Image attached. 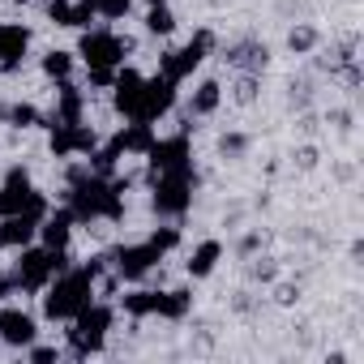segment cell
Listing matches in <instances>:
<instances>
[{"instance_id": "30bf717a", "label": "cell", "mask_w": 364, "mask_h": 364, "mask_svg": "<svg viewBox=\"0 0 364 364\" xmlns=\"http://www.w3.org/2000/svg\"><path fill=\"white\" fill-rule=\"evenodd\" d=\"M163 257H167V253H163L154 240H137V245H120V249L112 253V270H116L120 279L137 283V279H146Z\"/></svg>"}, {"instance_id": "8fae6325", "label": "cell", "mask_w": 364, "mask_h": 364, "mask_svg": "<svg viewBox=\"0 0 364 364\" xmlns=\"http://www.w3.org/2000/svg\"><path fill=\"white\" fill-rule=\"evenodd\" d=\"M146 167L159 176V171H176V167H193V146H189V133H171V137H154L150 150L141 154Z\"/></svg>"}, {"instance_id": "9c48e42d", "label": "cell", "mask_w": 364, "mask_h": 364, "mask_svg": "<svg viewBox=\"0 0 364 364\" xmlns=\"http://www.w3.org/2000/svg\"><path fill=\"white\" fill-rule=\"evenodd\" d=\"M176 86H180V82H171V77H163V73L141 77V90H137V99H133L129 120H146V124H154L159 116H167V112L176 107Z\"/></svg>"}, {"instance_id": "9a60e30c", "label": "cell", "mask_w": 364, "mask_h": 364, "mask_svg": "<svg viewBox=\"0 0 364 364\" xmlns=\"http://www.w3.org/2000/svg\"><path fill=\"white\" fill-rule=\"evenodd\" d=\"M48 18L56 26H69V31H90V22L99 14L90 9V0H48Z\"/></svg>"}, {"instance_id": "ac0fdd59", "label": "cell", "mask_w": 364, "mask_h": 364, "mask_svg": "<svg viewBox=\"0 0 364 364\" xmlns=\"http://www.w3.org/2000/svg\"><path fill=\"white\" fill-rule=\"evenodd\" d=\"M73 210L65 206V210H48L43 215V223H39V240L48 245V249H69V236H73Z\"/></svg>"}, {"instance_id": "83f0119b", "label": "cell", "mask_w": 364, "mask_h": 364, "mask_svg": "<svg viewBox=\"0 0 364 364\" xmlns=\"http://www.w3.org/2000/svg\"><path fill=\"white\" fill-rule=\"evenodd\" d=\"M90 9H95L99 18H124V14L133 9V0H90Z\"/></svg>"}, {"instance_id": "1f68e13d", "label": "cell", "mask_w": 364, "mask_h": 364, "mask_svg": "<svg viewBox=\"0 0 364 364\" xmlns=\"http://www.w3.org/2000/svg\"><path fill=\"white\" fill-rule=\"evenodd\" d=\"M253 90H257V82H253V73H245V77L236 82V99H240V103H249V99H253Z\"/></svg>"}, {"instance_id": "e575fe53", "label": "cell", "mask_w": 364, "mask_h": 364, "mask_svg": "<svg viewBox=\"0 0 364 364\" xmlns=\"http://www.w3.org/2000/svg\"><path fill=\"white\" fill-rule=\"evenodd\" d=\"M236 150H245V137H223V154H236Z\"/></svg>"}, {"instance_id": "ba28073f", "label": "cell", "mask_w": 364, "mask_h": 364, "mask_svg": "<svg viewBox=\"0 0 364 364\" xmlns=\"http://www.w3.org/2000/svg\"><path fill=\"white\" fill-rule=\"evenodd\" d=\"M129 52V39H120L116 31H82V43L73 56H82L86 69H120Z\"/></svg>"}, {"instance_id": "277c9868", "label": "cell", "mask_w": 364, "mask_h": 364, "mask_svg": "<svg viewBox=\"0 0 364 364\" xmlns=\"http://www.w3.org/2000/svg\"><path fill=\"white\" fill-rule=\"evenodd\" d=\"M120 309L129 317H167V321H185L189 309H193V291L189 287H176V291H150V287H137V291H124L120 296Z\"/></svg>"}, {"instance_id": "484cf974", "label": "cell", "mask_w": 364, "mask_h": 364, "mask_svg": "<svg viewBox=\"0 0 364 364\" xmlns=\"http://www.w3.org/2000/svg\"><path fill=\"white\" fill-rule=\"evenodd\" d=\"M146 31H150V35H171V31H176V14H171L167 5H150V9H146Z\"/></svg>"}, {"instance_id": "cb8c5ba5", "label": "cell", "mask_w": 364, "mask_h": 364, "mask_svg": "<svg viewBox=\"0 0 364 364\" xmlns=\"http://www.w3.org/2000/svg\"><path fill=\"white\" fill-rule=\"evenodd\" d=\"M219 103H223V86H219L215 77H206V82L193 90L189 112H193V116H215V112H219Z\"/></svg>"}, {"instance_id": "7402d4cb", "label": "cell", "mask_w": 364, "mask_h": 364, "mask_svg": "<svg viewBox=\"0 0 364 364\" xmlns=\"http://www.w3.org/2000/svg\"><path fill=\"white\" fill-rule=\"evenodd\" d=\"M219 262H223V245H219V240H202V245L189 253L185 270H189V279H210Z\"/></svg>"}, {"instance_id": "f1b7e54d", "label": "cell", "mask_w": 364, "mask_h": 364, "mask_svg": "<svg viewBox=\"0 0 364 364\" xmlns=\"http://www.w3.org/2000/svg\"><path fill=\"white\" fill-rule=\"evenodd\" d=\"M313 43H317V31H313V26H296V31L287 35V48H291V52H309Z\"/></svg>"}, {"instance_id": "52a82bcc", "label": "cell", "mask_w": 364, "mask_h": 364, "mask_svg": "<svg viewBox=\"0 0 364 364\" xmlns=\"http://www.w3.org/2000/svg\"><path fill=\"white\" fill-rule=\"evenodd\" d=\"M210 48H215V35H210V31H198L189 43H180V48L163 52L159 73H163V77H171V82H185V77H193V73L202 69V60L210 56Z\"/></svg>"}, {"instance_id": "e0dca14e", "label": "cell", "mask_w": 364, "mask_h": 364, "mask_svg": "<svg viewBox=\"0 0 364 364\" xmlns=\"http://www.w3.org/2000/svg\"><path fill=\"white\" fill-rule=\"evenodd\" d=\"M39 240V223L26 215H5L0 219V249H26Z\"/></svg>"}, {"instance_id": "8d00e7d4", "label": "cell", "mask_w": 364, "mask_h": 364, "mask_svg": "<svg viewBox=\"0 0 364 364\" xmlns=\"http://www.w3.org/2000/svg\"><path fill=\"white\" fill-rule=\"evenodd\" d=\"M0 124H5V107H0Z\"/></svg>"}, {"instance_id": "5b68a950", "label": "cell", "mask_w": 364, "mask_h": 364, "mask_svg": "<svg viewBox=\"0 0 364 364\" xmlns=\"http://www.w3.org/2000/svg\"><path fill=\"white\" fill-rule=\"evenodd\" d=\"M112 321H116V309L90 300V304L69 321V351L82 355V360L95 355V351H103V343H107V334H112Z\"/></svg>"}, {"instance_id": "6da1fadb", "label": "cell", "mask_w": 364, "mask_h": 364, "mask_svg": "<svg viewBox=\"0 0 364 364\" xmlns=\"http://www.w3.org/2000/svg\"><path fill=\"white\" fill-rule=\"evenodd\" d=\"M73 219H120L124 215V180L112 176H95L86 163L69 171V193H65Z\"/></svg>"}, {"instance_id": "7a4b0ae2", "label": "cell", "mask_w": 364, "mask_h": 364, "mask_svg": "<svg viewBox=\"0 0 364 364\" xmlns=\"http://www.w3.org/2000/svg\"><path fill=\"white\" fill-rule=\"evenodd\" d=\"M103 262L107 257H95V262H82V266H69L60 270L39 296H43V317L48 321H73L90 300H95V283L103 274Z\"/></svg>"}, {"instance_id": "4316f807", "label": "cell", "mask_w": 364, "mask_h": 364, "mask_svg": "<svg viewBox=\"0 0 364 364\" xmlns=\"http://www.w3.org/2000/svg\"><path fill=\"white\" fill-rule=\"evenodd\" d=\"M5 120H9L14 129H35V124H43V112H39L35 103H14V107L5 112Z\"/></svg>"}, {"instance_id": "603a6c76", "label": "cell", "mask_w": 364, "mask_h": 364, "mask_svg": "<svg viewBox=\"0 0 364 364\" xmlns=\"http://www.w3.org/2000/svg\"><path fill=\"white\" fill-rule=\"evenodd\" d=\"M266 56H270L266 43H253V39H249V43H236V48L228 52V65H236L240 73H257V69H266Z\"/></svg>"}, {"instance_id": "ffe728a7", "label": "cell", "mask_w": 364, "mask_h": 364, "mask_svg": "<svg viewBox=\"0 0 364 364\" xmlns=\"http://www.w3.org/2000/svg\"><path fill=\"white\" fill-rule=\"evenodd\" d=\"M137 90H141V73H137V69H116V82H112V103H116V112H120L124 120H129V112H133Z\"/></svg>"}, {"instance_id": "8992f818", "label": "cell", "mask_w": 364, "mask_h": 364, "mask_svg": "<svg viewBox=\"0 0 364 364\" xmlns=\"http://www.w3.org/2000/svg\"><path fill=\"white\" fill-rule=\"evenodd\" d=\"M193 189H198V171H193V167L159 171V176H154V193H150L154 215H163V219H180V215L193 206Z\"/></svg>"}, {"instance_id": "44dd1931", "label": "cell", "mask_w": 364, "mask_h": 364, "mask_svg": "<svg viewBox=\"0 0 364 364\" xmlns=\"http://www.w3.org/2000/svg\"><path fill=\"white\" fill-rule=\"evenodd\" d=\"M82 112H86V95L73 82H56V112L48 116V124L52 120H82Z\"/></svg>"}, {"instance_id": "74e56055", "label": "cell", "mask_w": 364, "mask_h": 364, "mask_svg": "<svg viewBox=\"0 0 364 364\" xmlns=\"http://www.w3.org/2000/svg\"><path fill=\"white\" fill-rule=\"evenodd\" d=\"M18 5H31V0H18Z\"/></svg>"}, {"instance_id": "836d02e7", "label": "cell", "mask_w": 364, "mask_h": 364, "mask_svg": "<svg viewBox=\"0 0 364 364\" xmlns=\"http://www.w3.org/2000/svg\"><path fill=\"white\" fill-rule=\"evenodd\" d=\"M14 291H18V287H14V274H5V270H0V304H5Z\"/></svg>"}, {"instance_id": "4dcf8cb0", "label": "cell", "mask_w": 364, "mask_h": 364, "mask_svg": "<svg viewBox=\"0 0 364 364\" xmlns=\"http://www.w3.org/2000/svg\"><path fill=\"white\" fill-rule=\"evenodd\" d=\"M86 77H90V86H99V90H103V86H112V82H116V69H86Z\"/></svg>"}, {"instance_id": "3957f363", "label": "cell", "mask_w": 364, "mask_h": 364, "mask_svg": "<svg viewBox=\"0 0 364 364\" xmlns=\"http://www.w3.org/2000/svg\"><path fill=\"white\" fill-rule=\"evenodd\" d=\"M69 249H48V245H26L18 249V262H14V287L26 291V296H39L60 270H69Z\"/></svg>"}, {"instance_id": "5bb4252c", "label": "cell", "mask_w": 364, "mask_h": 364, "mask_svg": "<svg viewBox=\"0 0 364 364\" xmlns=\"http://www.w3.org/2000/svg\"><path fill=\"white\" fill-rule=\"evenodd\" d=\"M31 52V31L18 26V22H0V69L14 73Z\"/></svg>"}, {"instance_id": "d590c367", "label": "cell", "mask_w": 364, "mask_h": 364, "mask_svg": "<svg viewBox=\"0 0 364 364\" xmlns=\"http://www.w3.org/2000/svg\"><path fill=\"white\" fill-rule=\"evenodd\" d=\"M146 5H167V0H146Z\"/></svg>"}, {"instance_id": "f546056e", "label": "cell", "mask_w": 364, "mask_h": 364, "mask_svg": "<svg viewBox=\"0 0 364 364\" xmlns=\"http://www.w3.org/2000/svg\"><path fill=\"white\" fill-rule=\"evenodd\" d=\"M146 240H154V245H159L163 253H171V249L180 245V232H176V228H159V232H150Z\"/></svg>"}, {"instance_id": "7c38bea8", "label": "cell", "mask_w": 364, "mask_h": 364, "mask_svg": "<svg viewBox=\"0 0 364 364\" xmlns=\"http://www.w3.org/2000/svg\"><path fill=\"white\" fill-rule=\"evenodd\" d=\"M52 129V154L56 159H73V154H90L95 146H99V133L90 129V124H82V120H52L48 124Z\"/></svg>"}, {"instance_id": "4fadbf2b", "label": "cell", "mask_w": 364, "mask_h": 364, "mask_svg": "<svg viewBox=\"0 0 364 364\" xmlns=\"http://www.w3.org/2000/svg\"><path fill=\"white\" fill-rule=\"evenodd\" d=\"M39 338V321L26 309H0V343L5 347H31Z\"/></svg>"}, {"instance_id": "d6986e66", "label": "cell", "mask_w": 364, "mask_h": 364, "mask_svg": "<svg viewBox=\"0 0 364 364\" xmlns=\"http://www.w3.org/2000/svg\"><path fill=\"white\" fill-rule=\"evenodd\" d=\"M154 137H159V133H154V124H146V120H129V124L112 137V146H116L120 154H146Z\"/></svg>"}, {"instance_id": "2e32d148", "label": "cell", "mask_w": 364, "mask_h": 364, "mask_svg": "<svg viewBox=\"0 0 364 364\" xmlns=\"http://www.w3.org/2000/svg\"><path fill=\"white\" fill-rule=\"evenodd\" d=\"M31 189H35V185H31V171H26V167H14V171L5 176V185H0V219H5V215H22Z\"/></svg>"}, {"instance_id": "d4e9b609", "label": "cell", "mask_w": 364, "mask_h": 364, "mask_svg": "<svg viewBox=\"0 0 364 364\" xmlns=\"http://www.w3.org/2000/svg\"><path fill=\"white\" fill-rule=\"evenodd\" d=\"M39 65H43V73H48L52 82H69V77H73V52H65V48H52Z\"/></svg>"}, {"instance_id": "d6a6232c", "label": "cell", "mask_w": 364, "mask_h": 364, "mask_svg": "<svg viewBox=\"0 0 364 364\" xmlns=\"http://www.w3.org/2000/svg\"><path fill=\"white\" fill-rule=\"evenodd\" d=\"M26 351H31V360H35V364H48V360H56V355H60L56 347H35V343H31Z\"/></svg>"}]
</instances>
